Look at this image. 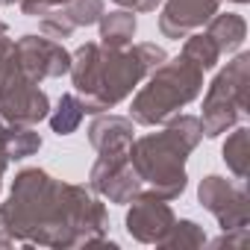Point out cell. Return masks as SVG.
I'll return each instance as SVG.
<instances>
[{
	"label": "cell",
	"instance_id": "19",
	"mask_svg": "<svg viewBox=\"0 0 250 250\" xmlns=\"http://www.w3.org/2000/svg\"><path fill=\"white\" fill-rule=\"evenodd\" d=\"M203 244H206V229L191 218L174 221L168 235L159 241V247H168V250H194V247H203Z\"/></svg>",
	"mask_w": 250,
	"mask_h": 250
},
{
	"label": "cell",
	"instance_id": "8",
	"mask_svg": "<svg viewBox=\"0 0 250 250\" xmlns=\"http://www.w3.org/2000/svg\"><path fill=\"white\" fill-rule=\"evenodd\" d=\"M127 153H97V162L88 171V188L115 206H127L145 188Z\"/></svg>",
	"mask_w": 250,
	"mask_h": 250
},
{
	"label": "cell",
	"instance_id": "10",
	"mask_svg": "<svg viewBox=\"0 0 250 250\" xmlns=\"http://www.w3.org/2000/svg\"><path fill=\"white\" fill-rule=\"evenodd\" d=\"M177 221L174 209L168 200L156 197L153 191L142 188L130 203H127V215H124V229L127 235L139 244H156L168 235L171 224Z\"/></svg>",
	"mask_w": 250,
	"mask_h": 250
},
{
	"label": "cell",
	"instance_id": "31",
	"mask_svg": "<svg viewBox=\"0 0 250 250\" xmlns=\"http://www.w3.org/2000/svg\"><path fill=\"white\" fill-rule=\"evenodd\" d=\"M227 3H238V6H244V3H250V0H227Z\"/></svg>",
	"mask_w": 250,
	"mask_h": 250
},
{
	"label": "cell",
	"instance_id": "11",
	"mask_svg": "<svg viewBox=\"0 0 250 250\" xmlns=\"http://www.w3.org/2000/svg\"><path fill=\"white\" fill-rule=\"evenodd\" d=\"M218 9H221V0H162L159 33L171 42H180L188 33L206 27V21Z\"/></svg>",
	"mask_w": 250,
	"mask_h": 250
},
{
	"label": "cell",
	"instance_id": "4",
	"mask_svg": "<svg viewBox=\"0 0 250 250\" xmlns=\"http://www.w3.org/2000/svg\"><path fill=\"white\" fill-rule=\"evenodd\" d=\"M203 91V71L186 56L165 59L145 77V85L133 94L130 121L139 127H162L174 115H180Z\"/></svg>",
	"mask_w": 250,
	"mask_h": 250
},
{
	"label": "cell",
	"instance_id": "29",
	"mask_svg": "<svg viewBox=\"0 0 250 250\" xmlns=\"http://www.w3.org/2000/svg\"><path fill=\"white\" fill-rule=\"evenodd\" d=\"M3 133H6V121L0 118V139H3Z\"/></svg>",
	"mask_w": 250,
	"mask_h": 250
},
{
	"label": "cell",
	"instance_id": "12",
	"mask_svg": "<svg viewBox=\"0 0 250 250\" xmlns=\"http://www.w3.org/2000/svg\"><path fill=\"white\" fill-rule=\"evenodd\" d=\"M136 139V124L127 115L100 112L88 124V145L97 153H127Z\"/></svg>",
	"mask_w": 250,
	"mask_h": 250
},
{
	"label": "cell",
	"instance_id": "26",
	"mask_svg": "<svg viewBox=\"0 0 250 250\" xmlns=\"http://www.w3.org/2000/svg\"><path fill=\"white\" fill-rule=\"evenodd\" d=\"M6 168H9V156L0 147V191H3V177H6Z\"/></svg>",
	"mask_w": 250,
	"mask_h": 250
},
{
	"label": "cell",
	"instance_id": "7",
	"mask_svg": "<svg viewBox=\"0 0 250 250\" xmlns=\"http://www.w3.org/2000/svg\"><path fill=\"white\" fill-rule=\"evenodd\" d=\"M197 200L221 229H241L250 221V197L241 180L232 183L221 174H206L197 186Z\"/></svg>",
	"mask_w": 250,
	"mask_h": 250
},
{
	"label": "cell",
	"instance_id": "28",
	"mask_svg": "<svg viewBox=\"0 0 250 250\" xmlns=\"http://www.w3.org/2000/svg\"><path fill=\"white\" fill-rule=\"evenodd\" d=\"M0 36H9V27H6V21H0Z\"/></svg>",
	"mask_w": 250,
	"mask_h": 250
},
{
	"label": "cell",
	"instance_id": "1",
	"mask_svg": "<svg viewBox=\"0 0 250 250\" xmlns=\"http://www.w3.org/2000/svg\"><path fill=\"white\" fill-rule=\"evenodd\" d=\"M0 229L30 247H112L103 200L80 183H65L44 168H21L0 203Z\"/></svg>",
	"mask_w": 250,
	"mask_h": 250
},
{
	"label": "cell",
	"instance_id": "9",
	"mask_svg": "<svg viewBox=\"0 0 250 250\" xmlns=\"http://www.w3.org/2000/svg\"><path fill=\"white\" fill-rule=\"evenodd\" d=\"M12 59L36 83L59 80L71 71V53L62 47V42H53V39L36 36V33H27V36L15 39Z\"/></svg>",
	"mask_w": 250,
	"mask_h": 250
},
{
	"label": "cell",
	"instance_id": "13",
	"mask_svg": "<svg viewBox=\"0 0 250 250\" xmlns=\"http://www.w3.org/2000/svg\"><path fill=\"white\" fill-rule=\"evenodd\" d=\"M97 30H100V44H103V47L124 50V47H130L133 39H136L139 18H136V12H130V9L103 12L100 21H97Z\"/></svg>",
	"mask_w": 250,
	"mask_h": 250
},
{
	"label": "cell",
	"instance_id": "15",
	"mask_svg": "<svg viewBox=\"0 0 250 250\" xmlns=\"http://www.w3.org/2000/svg\"><path fill=\"white\" fill-rule=\"evenodd\" d=\"M85 118V109H83V100L77 91H65L59 100H56V109L50 106V115H47V124L50 130L62 139V136H74L80 130V124Z\"/></svg>",
	"mask_w": 250,
	"mask_h": 250
},
{
	"label": "cell",
	"instance_id": "14",
	"mask_svg": "<svg viewBox=\"0 0 250 250\" xmlns=\"http://www.w3.org/2000/svg\"><path fill=\"white\" fill-rule=\"evenodd\" d=\"M206 36L218 44L221 56L235 53L247 39V21L241 15H235V12H215L206 21Z\"/></svg>",
	"mask_w": 250,
	"mask_h": 250
},
{
	"label": "cell",
	"instance_id": "2",
	"mask_svg": "<svg viewBox=\"0 0 250 250\" xmlns=\"http://www.w3.org/2000/svg\"><path fill=\"white\" fill-rule=\"evenodd\" d=\"M168 59L165 47L153 42H139L124 50L103 47L100 42H85L71 53V83L83 100L85 115H100L127 100L145 77Z\"/></svg>",
	"mask_w": 250,
	"mask_h": 250
},
{
	"label": "cell",
	"instance_id": "20",
	"mask_svg": "<svg viewBox=\"0 0 250 250\" xmlns=\"http://www.w3.org/2000/svg\"><path fill=\"white\" fill-rule=\"evenodd\" d=\"M59 9L65 12V18L74 27H91L106 12V3L103 0H68V3H62Z\"/></svg>",
	"mask_w": 250,
	"mask_h": 250
},
{
	"label": "cell",
	"instance_id": "3",
	"mask_svg": "<svg viewBox=\"0 0 250 250\" xmlns=\"http://www.w3.org/2000/svg\"><path fill=\"white\" fill-rule=\"evenodd\" d=\"M203 142V127L197 115H174L168 124H162L159 133H147L133 139L130 145V165L136 168L142 186L153 191L162 200H177L183 197L188 186L186 162L191 150Z\"/></svg>",
	"mask_w": 250,
	"mask_h": 250
},
{
	"label": "cell",
	"instance_id": "18",
	"mask_svg": "<svg viewBox=\"0 0 250 250\" xmlns=\"http://www.w3.org/2000/svg\"><path fill=\"white\" fill-rule=\"evenodd\" d=\"M180 56H186L191 65H197L203 74L206 71H212V68H218V62H221V50H218V44L206 36V33H188L186 36V42H183V53Z\"/></svg>",
	"mask_w": 250,
	"mask_h": 250
},
{
	"label": "cell",
	"instance_id": "24",
	"mask_svg": "<svg viewBox=\"0 0 250 250\" xmlns=\"http://www.w3.org/2000/svg\"><path fill=\"white\" fill-rule=\"evenodd\" d=\"M121 9H130V12H156L162 6V0H112Z\"/></svg>",
	"mask_w": 250,
	"mask_h": 250
},
{
	"label": "cell",
	"instance_id": "6",
	"mask_svg": "<svg viewBox=\"0 0 250 250\" xmlns=\"http://www.w3.org/2000/svg\"><path fill=\"white\" fill-rule=\"evenodd\" d=\"M33 77H27L15 59H9L3 77H0V118L6 124L21 127H39L50 115V97L44 88H39Z\"/></svg>",
	"mask_w": 250,
	"mask_h": 250
},
{
	"label": "cell",
	"instance_id": "17",
	"mask_svg": "<svg viewBox=\"0 0 250 250\" xmlns=\"http://www.w3.org/2000/svg\"><path fill=\"white\" fill-rule=\"evenodd\" d=\"M0 147L9 156V162H21L42 150V136L36 127H21V124H6V133L0 139Z\"/></svg>",
	"mask_w": 250,
	"mask_h": 250
},
{
	"label": "cell",
	"instance_id": "16",
	"mask_svg": "<svg viewBox=\"0 0 250 250\" xmlns=\"http://www.w3.org/2000/svg\"><path fill=\"white\" fill-rule=\"evenodd\" d=\"M221 159L235 180L241 183L247 180V171H250V130L247 127H238V124L232 127V133L227 136L221 147Z\"/></svg>",
	"mask_w": 250,
	"mask_h": 250
},
{
	"label": "cell",
	"instance_id": "30",
	"mask_svg": "<svg viewBox=\"0 0 250 250\" xmlns=\"http://www.w3.org/2000/svg\"><path fill=\"white\" fill-rule=\"evenodd\" d=\"M18 0H0V6H15Z\"/></svg>",
	"mask_w": 250,
	"mask_h": 250
},
{
	"label": "cell",
	"instance_id": "22",
	"mask_svg": "<svg viewBox=\"0 0 250 250\" xmlns=\"http://www.w3.org/2000/svg\"><path fill=\"white\" fill-rule=\"evenodd\" d=\"M206 244H212V247H232V250H238V247H244V244H247V227H241V229H221V235H218L215 241H209V238H206Z\"/></svg>",
	"mask_w": 250,
	"mask_h": 250
},
{
	"label": "cell",
	"instance_id": "23",
	"mask_svg": "<svg viewBox=\"0 0 250 250\" xmlns=\"http://www.w3.org/2000/svg\"><path fill=\"white\" fill-rule=\"evenodd\" d=\"M68 0H18V9L27 15V18H42L44 12H50L53 6H62Z\"/></svg>",
	"mask_w": 250,
	"mask_h": 250
},
{
	"label": "cell",
	"instance_id": "27",
	"mask_svg": "<svg viewBox=\"0 0 250 250\" xmlns=\"http://www.w3.org/2000/svg\"><path fill=\"white\" fill-rule=\"evenodd\" d=\"M15 241H12V235H6L3 229H0V250H3V247H12Z\"/></svg>",
	"mask_w": 250,
	"mask_h": 250
},
{
	"label": "cell",
	"instance_id": "25",
	"mask_svg": "<svg viewBox=\"0 0 250 250\" xmlns=\"http://www.w3.org/2000/svg\"><path fill=\"white\" fill-rule=\"evenodd\" d=\"M12 47H15V42L9 36H0V77H3V71H6V65L12 59Z\"/></svg>",
	"mask_w": 250,
	"mask_h": 250
},
{
	"label": "cell",
	"instance_id": "5",
	"mask_svg": "<svg viewBox=\"0 0 250 250\" xmlns=\"http://www.w3.org/2000/svg\"><path fill=\"white\" fill-rule=\"evenodd\" d=\"M247 77L250 53H235V59L227 62V68H221L206 85L200 112V127L206 139H221L247 115Z\"/></svg>",
	"mask_w": 250,
	"mask_h": 250
},
{
	"label": "cell",
	"instance_id": "21",
	"mask_svg": "<svg viewBox=\"0 0 250 250\" xmlns=\"http://www.w3.org/2000/svg\"><path fill=\"white\" fill-rule=\"evenodd\" d=\"M39 30H42V36H47V39H53V42H65V39L74 36L77 27L65 18V12H62L59 6H53L50 12H44V15L39 18Z\"/></svg>",
	"mask_w": 250,
	"mask_h": 250
}]
</instances>
